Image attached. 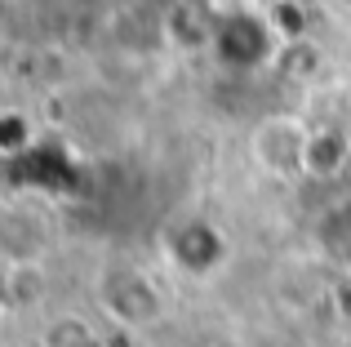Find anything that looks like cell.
<instances>
[{
	"mask_svg": "<svg viewBox=\"0 0 351 347\" xmlns=\"http://www.w3.org/2000/svg\"><path fill=\"white\" fill-rule=\"evenodd\" d=\"M94 339H98L94 321L80 312H53L36 330V347H89Z\"/></svg>",
	"mask_w": 351,
	"mask_h": 347,
	"instance_id": "obj_8",
	"label": "cell"
},
{
	"mask_svg": "<svg viewBox=\"0 0 351 347\" xmlns=\"http://www.w3.org/2000/svg\"><path fill=\"white\" fill-rule=\"evenodd\" d=\"M209 5L218 9V18L223 14H232V9H245V5H254V0H209Z\"/></svg>",
	"mask_w": 351,
	"mask_h": 347,
	"instance_id": "obj_9",
	"label": "cell"
},
{
	"mask_svg": "<svg viewBox=\"0 0 351 347\" xmlns=\"http://www.w3.org/2000/svg\"><path fill=\"white\" fill-rule=\"evenodd\" d=\"M227 254V241L218 227L209 223H182L169 232V259L178 263L187 276H209V272L223 263Z\"/></svg>",
	"mask_w": 351,
	"mask_h": 347,
	"instance_id": "obj_5",
	"label": "cell"
},
{
	"mask_svg": "<svg viewBox=\"0 0 351 347\" xmlns=\"http://www.w3.org/2000/svg\"><path fill=\"white\" fill-rule=\"evenodd\" d=\"M307 139L311 125L293 112H271L249 130V160L258 165V174L276 182H293L302 178V160H307Z\"/></svg>",
	"mask_w": 351,
	"mask_h": 347,
	"instance_id": "obj_2",
	"label": "cell"
},
{
	"mask_svg": "<svg viewBox=\"0 0 351 347\" xmlns=\"http://www.w3.org/2000/svg\"><path fill=\"white\" fill-rule=\"evenodd\" d=\"M276 49H285L280 36H276V27L267 23V14H254V5L223 14V23H218V45H214V53H218L223 67L254 71V67H263V62H271Z\"/></svg>",
	"mask_w": 351,
	"mask_h": 347,
	"instance_id": "obj_3",
	"label": "cell"
},
{
	"mask_svg": "<svg viewBox=\"0 0 351 347\" xmlns=\"http://www.w3.org/2000/svg\"><path fill=\"white\" fill-rule=\"evenodd\" d=\"M316 245H320V254H325L329 263H338V267L351 272V200H343V205H334V209L320 214Z\"/></svg>",
	"mask_w": 351,
	"mask_h": 347,
	"instance_id": "obj_7",
	"label": "cell"
},
{
	"mask_svg": "<svg viewBox=\"0 0 351 347\" xmlns=\"http://www.w3.org/2000/svg\"><path fill=\"white\" fill-rule=\"evenodd\" d=\"M351 165V139L338 125H311L307 139V160H302V178L311 182H334Z\"/></svg>",
	"mask_w": 351,
	"mask_h": 347,
	"instance_id": "obj_6",
	"label": "cell"
},
{
	"mask_svg": "<svg viewBox=\"0 0 351 347\" xmlns=\"http://www.w3.org/2000/svg\"><path fill=\"white\" fill-rule=\"evenodd\" d=\"M338 5H347V9H351V0H338Z\"/></svg>",
	"mask_w": 351,
	"mask_h": 347,
	"instance_id": "obj_11",
	"label": "cell"
},
{
	"mask_svg": "<svg viewBox=\"0 0 351 347\" xmlns=\"http://www.w3.org/2000/svg\"><path fill=\"white\" fill-rule=\"evenodd\" d=\"M89 347H112V343H103V339H94V343H89Z\"/></svg>",
	"mask_w": 351,
	"mask_h": 347,
	"instance_id": "obj_10",
	"label": "cell"
},
{
	"mask_svg": "<svg viewBox=\"0 0 351 347\" xmlns=\"http://www.w3.org/2000/svg\"><path fill=\"white\" fill-rule=\"evenodd\" d=\"M218 9L209 0H169L160 9V40L169 45L173 53H214L218 45Z\"/></svg>",
	"mask_w": 351,
	"mask_h": 347,
	"instance_id": "obj_4",
	"label": "cell"
},
{
	"mask_svg": "<svg viewBox=\"0 0 351 347\" xmlns=\"http://www.w3.org/2000/svg\"><path fill=\"white\" fill-rule=\"evenodd\" d=\"M94 298H98V312L107 316L120 330H152V325L165 321L169 303H165V289L156 285L152 272L134 267V263H112L103 267L94 285Z\"/></svg>",
	"mask_w": 351,
	"mask_h": 347,
	"instance_id": "obj_1",
	"label": "cell"
}]
</instances>
